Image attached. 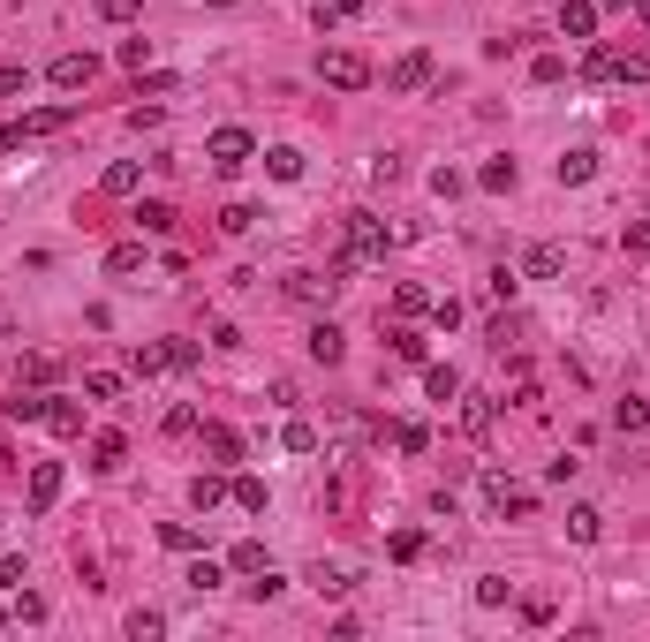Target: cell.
Masks as SVG:
<instances>
[{
	"label": "cell",
	"mask_w": 650,
	"mask_h": 642,
	"mask_svg": "<svg viewBox=\"0 0 650 642\" xmlns=\"http://www.w3.org/2000/svg\"><path fill=\"white\" fill-rule=\"evenodd\" d=\"M212 8H227V0H212Z\"/></svg>",
	"instance_id": "58"
},
{
	"label": "cell",
	"mask_w": 650,
	"mask_h": 642,
	"mask_svg": "<svg viewBox=\"0 0 650 642\" xmlns=\"http://www.w3.org/2000/svg\"><path fill=\"white\" fill-rule=\"evenodd\" d=\"M371 182H378V189H394V182H401V159H394V152L371 159Z\"/></svg>",
	"instance_id": "53"
},
{
	"label": "cell",
	"mask_w": 650,
	"mask_h": 642,
	"mask_svg": "<svg viewBox=\"0 0 650 642\" xmlns=\"http://www.w3.org/2000/svg\"><path fill=\"white\" fill-rule=\"evenodd\" d=\"M144 61H152V38H121V68H137V76H144Z\"/></svg>",
	"instance_id": "50"
},
{
	"label": "cell",
	"mask_w": 650,
	"mask_h": 642,
	"mask_svg": "<svg viewBox=\"0 0 650 642\" xmlns=\"http://www.w3.org/2000/svg\"><path fill=\"white\" fill-rule=\"evenodd\" d=\"M16 386H53V355H23V378Z\"/></svg>",
	"instance_id": "45"
},
{
	"label": "cell",
	"mask_w": 650,
	"mask_h": 642,
	"mask_svg": "<svg viewBox=\"0 0 650 642\" xmlns=\"http://www.w3.org/2000/svg\"><path fill=\"white\" fill-rule=\"evenodd\" d=\"M197 454H205V469H235L242 461V431L235 423H197Z\"/></svg>",
	"instance_id": "6"
},
{
	"label": "cell",
	"mask_w": 650,
	"mask_h": 642,
	"mask_svg": "<svg viewBox=\"0 0 650 642\" xmlns=\"http://www.w3.org/2000/svg\"><path fill=\"white\" fill-rule=\"evenodd\" d=\"M552 174H560V189H582L590 174H598V152H590V144H575V152L552 159Z\"/></svg>",
	"instance_id": "11"
},
{
	"label": "cell",
	"mask_w": 650,
	"mask_h": 642,
	"mask_svg": "<svg viewBox=\"0 0 650 642\" xmlns=\"http://www.w3.org/2000/svg\"><path fill=\"white\" fill-rule=\"evenodd\" d=\"M514 182H522V167H514V159H484V167H477V189H492V197H507Z\"/></svg>",
	"instance_id": "25"
},
{
	"label": "cell",
	"mask_w": 650,
	"mask_h": 642,
	"mask_svg": "<svg viewBox=\"0 0 650 642\" xmlns=\"http://www.w3.org/2000/svg\"><path fill=\"white\" fill-rule=\"evenodd\" d=\"M394 446H401V454H424L431 431H424V423H394Z\"/></svg>",
	"instance_id": "46"
},
{
	"label": "cell",
	"mask_w": 650,
	"mask_h": 642,
	"mask_svg": "<svg viewBox=\"0 0 650 642\" xmlns=\"http://www.w3.org/2000/svg\"><path fill=\"white\" fill-rule=\"evenodd\" d=\"M16 620H46V597H38V590H16Z\"/></svg>",
	"instance_id": "54"
},
{
	"label": "cell",
	"mask_w": 650,
	"mask_h": 642,
	"mask_svg": "<svg viewBox=\"0 0 650 642\" xmlns=\"http://www.w3.org/2000/svg\"><path fill=\"white\" fill-rule=\"evenodd\" d=\"M197 423H205V416H197L189 401H174V408H167V431H174V439H197Z\"/></svg>",
	"instance_id": "41"
},
{
	"label": "cell",
	"mask_w": 650,
	"mask_h": 642,
	"mask_svg": "<svg viewBox=\"0 0 650 642\" xmlns=\"http://www.w3.org/2000/svg\"><path fill=\"white\" fill-rule=\"evenodd\" d=\"M560 272H567V250H560V242H537V250L522 257V280H560Z\"/></svg>",
	"instance_id": "13"
},
{
	"label": "cell",
	"mask_w": 650,
	"mask_h": 642,
	"mask_svg": "<svg viewBox=\"0 0 650 642\" xmlns=\"http://www.w3.org/2000/svg\"><path fill=\"white\" fill-rule=\"evenodd\" d=\"M129 371H137V378H159V371H174L167 340H137V355H129Z\"/></svg>",
	"instance_id": "22"
},
{
	"label": "cell",
	"mask_w": 650,
	"mask_h": 642,
	"mask_svg": "<svg viewBox=\"0 0 650 642\" xmlns=\"http://www.w3.org/2000/svg\"><path fill=\"white\" fill-rule=\"evenodd\" d=\"M582 84H598V91L650 84V53H635V46H590V53H582Z\"/></svg>",
	"instance_id": "1"
},
{
	"label": "cell",
	"mask_w": 650,
	"mask_h": 642,
	"mask_svg": "<svg viewBox=\"0 0 650 642\" xmlns=\"http://www.w3.org/2000/svg\"><path fill=\"white\" fill-rule=\"evenodd\" d=\"M394 310H401V318H431V295L416 288V280H401V288H394Z\"/></svg>",
	"instance_id": "35"
},
{
	"label": "cell",
	"mask_w": 650,
	"mask_h": 642,
	"mask_svg": "<svg viewBox=\"0 0 650 642\" xmlns=\"http://www.w3.org/2000/svg\"><path fill=\"white\" fill-rule=\"evenodd\" d=\"M167 355H174V371H197V363H205V348H197V340H167Z\"/></svg>",
	"instance_id": "48"
},
{
	"label": "cell",
	"mask_w": 650,
	"mask_h": 642,
	"mask_svg": "<svg viewBox=\"0 0 650 642\" xmlns=\"http://www.w3.org/2000/svg\"><path fill=\"white\" fill-rule=\"evenodd\" d=\"M424 393L431 401H462V371L454 363H424Z\"/></svg>",
	"instance_id": "23"
},
{
	"label": "cell",
	"mask_w": 650,
	"mask_h": 642,
	"mask_svg": "<svg viewBox=\"0 0 650 642\" xmlns=\"http://www.w3.org/2000/svg\"><path fill=\"white\" fill-rule=\"evenodd\" d=\"M507 597H514V582H507V575H484V582H477V605H484V612L507 605Z\"/></svg>",
	"instance_id": "43"
},
{
	"label": "cell",
	"mask_w": 650,
	"mask_h": 642,
	"mask_svg": "<svg viewBox=\"0 0 650 642\" xmlns=\"http://www.w3.org/2000/svg\"><path fill=\"white\" fill-rule=\"evenodd\" d=\"M635 16H643V23H650V0H635Z\"/></svg>",
	"instance_id": "57"
},
{
	"label": "cell",
	"mask_w": 650,
	"mask_h": 642,
	"mask_svg": "<svg viewBox=\"0 0 650 642\" xmlns=\"http://www.w3.org/2000/svg\"><path fill=\"white\" fill-rule=\"evenodd\" d=\"M530 84H567V61H560V53H537V61H530Z\"/></svg>",
	"instance_id": "40"
},
{
	"label": "cell",
	"mask_w": 650,
	"mask_h": 642,
	"mask_svg": "<svg viewBox=\"0 0 650 642\" xmlns=\"http://www.w3.org/2000/svg\"><path fill=\"white\" fill-rule=\"evenodd\" d=\"M560 38H598V0H560Z\"/></svg>",
	"instance_id": "12"
},
{
	"label": "cell",
	"mask_w": 650,
	"mask_h": 642,
	"mask_svg": "<svg viewBox=\"0 0 650 642\" xmlns=\"http://www.w3.org/2000/svg\"><path fill=\"white\" fill-rule=\"evenodd\" d=\"M159 544L167 552H205V529L197 522H159Z\"/></svg>",
	"instance_id": "29"
},
{
	"label": "cell",
	"mask_w": 650,
	"mask_h": 642,
	"mask_svg": "<svg viewBox=\"0 0 650 642\" xmlns=\"http://www.w3.org/2000/svg\"><path fill=\"white\" fill-rule=\"evenodd\" d=\"M129 635H137V642H152V635H167V612H152V605H137V612H129Z\"/></svg>",
	"instance_id": "37"
},
{
	"label": "cell",
	"mask_w": 650,
	"mask_h": 642,
	"mask_svg": "<svg viewBox=\"0 0 650 642\" xmlns=\"http://www.w3.org/2000/svg\"><path fill=\"white\" fill-rule=\"evenodd\" d=\"M46 401H53V393H38V386H16V393H8L0 408H8V423H46Z\"/></svg>",
	"instance_id": "16"
},
{
	"label": "cell",
	"mask_w": 650,
	"mask_h": 642,
	"mask_svg": "<svg viewBox=\"0 0 650 642\" xmlns=\"http://www.w3.org/2000/svg\"><path fill=\"white\" fill-rule=\"evenodd\" d=\"M106 272H114V280H137L144 272V242H114V250H106Z\"/></svg>",
	"instance_id": "28"
},
{
	"label": "cell",
	"mask_w": 650,
	"mask_h": 642,
	"mask_svg": "<svg viewBox=\"0 0 650 642\" xmlns=\"http://www.w3.org/2000/svg\"><path fill=\"white\" fill-rule=\"evenodd\" d=\"M84 393H91V401H121V378H114V371H91Z\"/></svg>",
	"instance_id": "47"
},
{
	"label": "cell",
	"mask_w": 650,
	"mask_h": 642,
	"mask_svg": "<svg viewBox=\"0 0 650 642\" xmlns=\"http://www.w3.org/2000/svg\"><path fill=\"white\" fill-rule=\"evenodd\" d=\"M99 16H106V23H137L144 0H99Z\"/></svg>",
	"instance_id": "49"
},
{
	"label": "cell",
	"mask_w": 650,
	"mask_h": 642,
	"mask_svg": "<svg viewBox=\"0 0 650 642\" xmlns=\"http://www.w3.org/2000/svg\"><path fill=\"white\" fill-rule=\"evenodd\" d=\"M189 590H197V597H205V590H220V582H227V567H220V559H205V552H189Z\"/></svg>",
	"instance_id": "26"
},
{
	"label": "cell",
	"mask_w": 650,
	"mask_h": 642,
	"mask_svg": "<svg viewBox=\"0 0 650 642\" xmlns=\"http://www.w3.org/2000/svg\"><path fill=\"white\" fill-rule=\"evenodd\" d=\"M303 348H310V363H325V371H333V363L348 355V333H341L333 318H318V325H310V340H303Z\"/></svg>",
	"instance_id": "10"
},
{
	"label": "cell",
	"mask_w": 650,
	"mask_h": 642,
	"mask_svg": "<svg viewBox=\"0 0 650 642\" xmlns=\"http://www.w3.org/2000/svg\"><path fill=\"white\" fill-rule=\"evenodd\" d=\"M431 325H439V333H454V325H462V303H454V295H439V303H431Z\"/></svg>",
	"instance_id": "51"
},
{
	"label": "cell",
	"mask_w": 650,
	"mask_h": 642,
	"mask_svg": "<svg viewBox=\"0 0 650 642\" xmlns=\"http://www.w3.org/2000/svg\"><path fill=\"white\" fill-rule=\"evenodd\" d=\"M257 220H265V212H257V204H227V212H220V235H250Z\"/></svg>",
	"instance_id": "36"
},
{
	"label": "cell",
	"mask_w": 650,
	"mask_h": 642,
	"mask_svg": "<svg viewBox=\"0 0 650 642\" xmlns=\"http://www.w3.org/2000/svg\"><path fill=\"white\" fill-rule=\"evenodd\" d=\"M280 446H288V454H318V423L288 416V423H280Z\"/></svg>",
	"instance_id": "32"
},
{
	"label": "cell",
	"mask_w": 650,
	"mask_h": 642,
	"mask_svg": "<svg viewBox=\"0 0 650 642\" xmlns=\"http://www.w3.org/2000/svg\"><path fill=\"white\" fill-rule=\"evenodd\" d=\"M61 484H69V476H61V461H31V484H23V499H31V514H46L53 499H61Z\"/></svg>",
	"instance_id": "8"
},
{
	"label": "cell",
	"mask_w": 650,
	"mask_h": 642,
	"mask_svg": "<svg viewBox=\"0 0 650 642\" xmlns=\"http://www.w3.org/2000/svg\"><path fill=\"white\" fill-rule=\"evenodd\" d=\"M76 121V106H38V114H23V144H31V136H61Z\"/></svg>",
	"instance_id": "17"
},
{
	"label": "cell",
	"mask_w": 650,
	"mask_h": 642,
	"mask_svg": "<svg viewBox=\"0 0 650 642\" xmlns=\"http://www.w3.org/2000/svg\"><path fill=\"white\" fill-rule=\"evenodd\" d=\"M613 431H628V439L650 431V401H643V393H620V401H613Z\"/></svg>",
	"instance_id": "15"
},
{
	"label": "cell",
	"mask_w": 650,
	"mask_h": 642,
	"mask_svg": "<svg viewBox=\"0 0 650 642\" xmlns=\"http://www.w3.org/2000/svg\"><path fill=\"white\" fill-rule=\"evenodd\" d=\"M227 567H235V575H257V567H273V559H265V544H257V537H242L235 552H227Z\"/></svg>",
	"instance_id": "34"
},
{
	"label": "cell",
	"mask_w": 650,
	"mask_h": 642,
	"mask_svg": "<svg viewBox=\"0 0 650 642\" xmlns=\"http://www.w3.org/2000/svg\"><path fill=\"white\" fill-rule=\"evenodd\" d=\"M220 499H227V469H205L197 484H189V507H197V514H212Z\"/></svg>",
	"instance_id": "24"
},
{
	"label": "cell",
	"mask_w": 650,
	"mask_h": 642,
	"mask_svg": "<svg viewBox=\"0 0 650 642\" xmlns=\"http://www.w3.org/2000/svg\"><path fill=\"white\" fill-rule=\"evenodd\" d=\"M46 431L53 439H84V408L76 401H46Z\"/></svg>",
	"instance_id": "21"
},
{
	"label": "cell",
	"mask_w": 650,
	"mask_h": 642,
	"mask_svg": "<svg viewBox=\"0 0 650 642\" xmlns=\"http://www.w3.org/2000/svg\"><path fill=\"white\" fill-rule=\"evenodd\" d=\"M620 250H628V257H650V220H628V227H620Z\"/></svg>",
	"instance_id": "44"
},
{
	"label": "cell",
	"mask_w": 650,
	"mask_h": 642,
	"mask_svg": "<svg viewBox=\"0 0 650 642\" xmlns=\"http://www.w3.org/2000/svg\"><path fill=\"white\" fill-rule=\"evenodd\" d=\"M424 84H431V53L424 46H409L394 68H386V91H424Z\"/></svg>",
	"instance_id": "9"
},
{
	"label": "cell",
	"mask_w": 650,
	"mask_h": 642,
	"mask_svg": "<svg viewBox=\"0 0 650 642\" xmlns=\"http://www.w3.org/2000/svg\"><path fill=\"white\" fill-rule=\"evenodd\" d=\"M341 242H348V265H378V257H386V250H394V227H386V220H378V212H348V220H341Z\"/></svg>",
	"instance_id": "2"
},
{
	"label": "cell",
	"mask_w": 650,
	"mask_h": 642,
	"mask_svg": "<svg viewBox=\"0 0 650 642\" xmlns=\"http://www.w3.org/2000/svg\"><path fill=\"white\" fill-rule=\"evenodd\" d=\"M265 174H273V182H303V152H295V144H273V152H265Z\"/></svg>",
	"instance_id": "30"
},
{
	"label": "cell",
	"mask_w": 650,
	"mask_h": 642,
	"mask_svg": "<svg viewBox=\"0 0 650 642\" xmlns=\"http://www.w3.org/2000/svg\"><path fill=\"white\" fill-rule=\"evenodd\" d=\"M99 189H106V197H137V189H144V167H137V159H114V167L99 174Z\"/></svg>",
	"instance_id": "18"
},
{
	"label": "cell",
	"mask_w": 650,
	"mask_h": 642,
	"mask_svg": "<svg viewBox=\"0 0 650 642\" xmlns=\"http://www.w3.org/2000/svg\"><path fill=\"white\" fill-rule=\"evenodd\" d=\"M46 84L53 91H91V84H99V53H53Z\"/></svg>",
	"instance_id": "7"
},
{
	"label": "cell",
	"mask_w": 650,
	"mask_h": 642,
	"mask_svg": "<svg viewBox=\"0 0 650 642\" xmlns=\"http://www.w3.org/2000/svg\"><path fill=\"white\" fill-rule=\"evenodd\" d=\"M280 590H288V575H273V567H257V575H250V597H257V605H273Z\"/></svg>",
	"instance_id": "39"
},
{
	"label": "cell",
	"mask_w": 650,
	"mask_h": 642,
	"mask_svg": "<svg viewBox=\"0 0 650 642\" xmlns=\"http://www.w3.org/2000/svg\"><path fill=\"white\" fill-rule=\"evenodd\" d=\"M318 76H325L333 91H371V76H378V68L363 61L356 46H333V53H318Z\"/></svg>",
	"instance_id": "4"
},
{
	"label": "cell",
	"mask_w": 650,
	"mask_h": 642,
	"mask_svg": "<svg viewBox=\"0 0 650 642\" xmlns=\"http://www.w3.org/2000/svg\"><path fill=\"white\" fill-rule=\"evenodd\" d=\"M174 220H182V212H174L167 197H152V204H137V227L144 235H174Z\"/></svg>",
	"instance_id": "27"
},
{
	"label": "cell",
	"mask_w": 650,
	"mask_h": 642,
	"mask_svg": "<svg viewBox=\"0 0 650 642\" xmlns=\"http://www.w3.org/2000/svg\"><path fill=\"white\" fill-rule=\"evenodd\" d=\"M492 423H499V401H492V393H462V431H469V439H484Z\"/></svg>",
	"instance_id": "14"
},
{
	"label": "cell",
	"mask_w": 650,
	"mask_h": 642,
	"mask_svg": "<svg viewBox=\"0 0 650 642\" xmlns=\"http://www.w3.org/2000/svg\"><path fill=\"white\" fill-rule=\"evenodd\" d=\"M121 461H129V439H121V431H99V439H91V469H99V476H114Z\"/></svg>",
	"instance_id": "19"
},
{
	"label": "cell",
	"mask_w": 650,
	"mask_h": 642,
	"mask_svg": "<svg viewBox=\"0 0 650 642\" xmlns=\"http://www.w3.org/2000/svg\"><path fill=\"white\" fill-rule=\"evenodd\" d=\"M386 552H394V559H424V529H394V537H386Z\"/></svg>",
	"instance_id": "42"
},
{
	"label": "cell",
	"mask_w": 650,
	"mask_h": 642,
	"mask_svg": "<svg viewBox=\"0 0 650 642\" xmlns=\"http://www.w3.org/2000/svg\"><path fill=\"white\" fill-rule=\"evenodd\" d=\"M227 499H235L242 514H265V499H273V491H265V476H227Z\"/></svg>",
	"instance_id": "20"
},
{
	"label": "cell",
	"mask_w": 650,
	"mask_h": 642,
	"mask_svg": "<svg viewBox=\"0 0 650 642\" xmlns=\"http://www.w3.org/2000/svg\"><path fill=\"white\" fill-rule=\"evenodd\" d=\"M567 537H575V544H598V537H605V514H598V507H567Z\"/></svg>",
	"instance_id": "31"
},
{
	"label": "cell",
	"mask_w": 650,
	"mask_h": 642,
	"mask_svg": "<svg viewBox=\"0 0 650 642\" xmlns=\"http://www.w3.org/2000/svg\"><path fill=\"white\" fill-rule=\"evenodd\" d=\"M484 499H492V514H514V522H530V514H537V491L514 484V476H499V469H484Z\"/></svg>",
	"instance_id": "5"
},
{
	"label": "cell",
	"mask_w": 650,
	"mask_h": 642,
	"mask_svg": "<svg viewBox=\"0 0 650 642\" xmlns=\"http://www.w3.org/2000/svg\"><path fill=\"white\" fill-rule=\"evenodd\" d=\"M205 159H212V174H242V167L257 159V136L227 121V129H212V136H205Z\"/></svg>",
	"instance_id": "3"
},
{
	"label": "cell",
	"mask_w": 650,
	"mask_h": 642,
	"mask_svg": "<svg viewBox=\"0 0 650 642\" xmlns=\"http://www.w3.org/2000/svg\"><path fill=\"white\" fill-rule=\"evenodd\" d=\"M23 144V121H0V152H16Z\"/></svg>",
	"instance_id": "56"
},
{
	"label": "cell",
	"mask_w": 650,
	"mask_h": 642,
	"mask_svg": "<svg viewBox=\"0 0 650 642\" xmlns=\"http://www.w3.org/2000/svg\"><path fill=\"white\" fill-rule=\"evenodd\" d=\"M310 590H318V597H341V590H348V567H341V559H318V567H310Z\"/></svg>",
	"instance_id": "33"
},
{
	"label": "cell",
	"mask_w": 650,
	"mask_h": 642,
	"mask_svg": "<svg viewBox=\"0 0 650 642\" xmlns=\"http://www.w3.org/2000/svg\"><path fill=\"white\" fill-rule=\"evenodd\" d=\"M0 590H23V552H0Z\"/></svg>",
	"instance_id": "52"
},
{
	"label": "cell",
	"mask_w": 650,
	"mask_h": 642,
	"mask_svg": "<svg viewBox=\"0 0 650 642\" xmlns=\"http://www.w3.org/2000/svg\"><path fill=\"white\" fill-rule=\"evenodd\" d=\"M386 340H394V355H401V363H424V333H416V325H394Z\"/></svg>",
	"instance_id": "38"
},
{
	"label": "cell",
	"mask_w": 650,
	"mask_h": 642,
	"mask_svg": "<svg viewBox=\"0 0 650 642\" xmlns=\"http://www.w3.org/2000/svg\"><path fill=\"white\" fill-rule=\"evenodd\" d=\"M16 91H31V68H0V99H16Z\"/></svg>",
	"instance_id": "55"
}]
</instances>
